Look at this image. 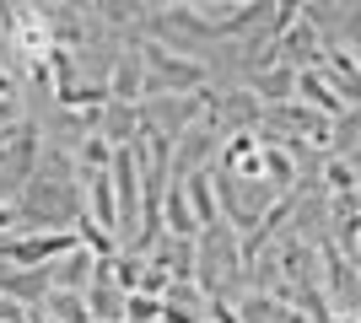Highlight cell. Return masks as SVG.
<instances>
[{"label":"cell","instance_id":"cell-1","mask_svg":"<svg viewBox=\"0 0 361 323\" xmlns=\"http://www.w3.org/2000/svg\"><path fill=\"white\" fill-rule=\"evenodd\" d=\"M140 49V65H146V97H167V92H205V76L211 65L189 60V54H173L162 38H146Z\"/></svg>","mask_w":361,"mask_h":323},{"label":"cell","instance_id":"cell-3","mask_svg":"<svg viewBox=\"0 0 361 323\" xmlns=\"http://www.w3.org/2000/svg\"><path fill=\"white\" fill-rule=\"evenodd\" d=\"M92 275H97V253H87V248H75V253H65L60 264H49L54 291H87Z\"/></svg>","mask_w":361,"mask_h":323},{"label":"cell","instance_id":"cell-5","mask_svg":"<svg viewBox=\"0 0 361 323\" xmlns=\"http://www.w3.org/2000/svg\"><path fill=\"white\" fill-rule=\"evenodd\" d=\"M44 312H49L54 323H92V312H87V296H81V291H49Z\"/></svg>","mask_w":361,"mask_h":323},{"label":"cell","instance_id":"cell-2","mask_svg":"<svg viewBox=\"0 0 361 323\" xmlns=\"http://www.w3.org/2000/svg\"><path fill=\"white\" fill-rule=\"evenodd\" d=\"M108 103L114 108H140L146 103V65H140V49H119V60L108 65Z\"/></svg>","mask_w":361,"mask_h":323},{"label":"cell","instance_id":"cell-4","mask_svg":"<svg viewBox=\"0 0 361 323\" xmlns=\"http://www.w3.org/2000/svg\"><path fill=\"white\" fill-rule=\"evenodd\" d=\"M297 97H302L307 108H313V113L324 108L329 119H345V113H350V103H345V97H334V92H329L324 70H297Z\"/></svg>","mask_w":361,"mask_h":323}]
</instances>
